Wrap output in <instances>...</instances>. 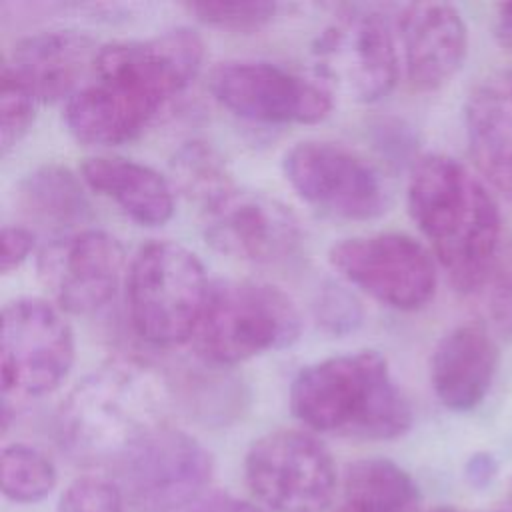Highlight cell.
<instances>
[{
    "mask_svg": "<svg viewBox=\"0 0 512 512\" xmlns=\"http://www.w3.org/2000/svg\"><path fill=\"white\" fill-rule=\"evenodd\" d=\"M204 42L190 28L100 46L94 78L64 106V124L82 144L138 138L198 76Z\"/></svg>",
    "mask_w": 512,
    "mask_h": 512,
    "instance_id": "obj_1",
    "label": "cell"
},
{
    "mask_svg": "<svg viewBox=\"0 0 512 512\" xmlns=\"http://www.w3.org/2000/svg\"><path fill=\"white\" fill-rule=\"evenodd\" d=\"M406 200L450 284L462 294L482 288L498 262L502 230L484 180L452 156L424 154L410 170Z\"/></svg>",
    "mask_w": 512,
    "mask_h": 512,
    "instance_id": "obj_2",
    "label": "cell"
},
{
    "mask_svg": "<svg viewBox=\"0 0 512 512\" xmlns=\"http://www.w3.org/2000/svg\"><path fill=\"white\" fill-rule=\"evenodd\" d=\"M168 384L136 360H112L84 376L66 396L58 434L72 458L112 466L136 442L168 424Z\"/></svg>",
    "mask_w": 512,
    "mask_h": 512,
    "instance_id": "obj_3",
    "label": "cell"
},
{
    "mask_svg": "<svg viewBox=\"0 0 512 512\" xmlns=\"http://www.w3.org/2000/svg\"><path fill=\"white\" fill-rule=\"evenodd\" d=\"M292 414L312 432L394 440L412 426V408L374 350L332 356L306 366L290 388Z\"/></svg>",
    "mask_w": 512,
    "mask_h": 512,
    "instance_id": "obj_4",
    "label": "cell"
},
{
    "mask_svg": "<svg viewBox=\"0 0 512 512\" xmlns=\"http://www.w3.org/2000/svg\"><path fill=\"white\" fill-rule=\"evenodd\" d=\"M302 318L292 298L258 280H214L192 336L196 354L230 366L292 344Z\"/></svg>",
    "mask_w": 512,
    "mask_h": 512,
    "instance_id": "obj_5",
    "label": "cell"
},
{
    "mask_svg": "<svg viewBox=\"0 0 512 512\" xmlns=\"http://www.w3.org/2000/svg\"><path fill=\"white\" fill-rule=\"evenodd\" d=\"M210 282L194 252L172 240L144 244L128 270L126 298L134 330L156 346L192 340Z\"/></svg>",
    "mask_w": 512,
    "mask_h": 512,
    "instance_id": "obj_6",
    "label": "cell"
},
{
    "mask_svg": "<svg viewBox=\"0 0 512 512\" xmlns=\"http://www.w3.org/2000/svg\"><path fill=\"white\" fill-rule=\"evenodd\" d=\"M322 86L354 102L384 98L398 80L396 30L374 8L348 6L312 42Z\"/></svg>",
    "mask_w": 512,
    "mask_h": 512,
    "instance_id": "obj_7",
    "label": "cell"
},
{
    "mask_svg": "<svg viewBox=\"0 0 512 512\" xmlns=\"http://www.w3.org/2000/svg\"><path fill=\"white\" fill-rule=\"evenodd\" d=\"M110 470L126 504L138 512H174L206 490L212 456L194 436L164 424L124 452Z\"/></svg>",
    "mask_w": 512,
    "mask_h": 512,
    "instance_id": "obj_8",
    "label": "cell"
},
{
    "mask_svg": "<svg viewBox=\"0 0 512 512\" xmlns=\"http://www.w3.org/2000/svg\"><path fill=\"white\" fill-rule=\"evenodd\" d=\"M244 478L250 492L272 512H326L338 482L324 442L294 428L260 436L246 452Z\"/></svg>",
    "mask_w": 512,
    "mask_h": 512,
    "instance_id": "obj_9",
    "label": "cell"
},
{
    "mask_svg": "<svg viewBox=\"0 0 512 512\" xmlns=\"http://www.w3.org/2000/svg\"><path fill=\"white\" fill-rule=\"evenodd\" d=\"M74 364V334L60 308L18 298L2 310L0 380L4 398H38L56 390Z\"/></svg>",
    "mask_w": 512,
    "mask_h": 512,
    "instance_id": "obj_10",
    "label": "cell"
},
{
    "mask_svg": "<svg viewBox=\"0 0 512 512\" xmlns=\"http://www.w3.org/2000/svg\"><path fill=\"white\" fill-rule=\"evenodd\" d=\"M328 260L344 280L394 310H418L436 292L432 252L404 232L346 238L330 248Z\"/></svg>",
    "mask_w": 512,
    "mask_h": 512,
    "instance_id": "obj_11",
    "label": "cell"
},
{
    "mask_svg": "<svg viewBox=\"0 0 512 512\" xmlns=\"http://www.w3.org/2000/svg\"><path fill=\"white\" fill-rule=\"evenodd\" d=\"M282 168L300 198L332 216L372 220L388 210L380 172L344 144L302 140L284 154Z\"/></svg>",
    "mask_w": 512,
    "mask_h": 512,
    "instance_id": "obj_12",
    "label": "cell"
},
{
    "mask_svg": "<svg viewBox=\"0 0 512 512\" xmlns=\"http://www.w3.org/2000/svg\"><path fill=\"white\" fill-rule=\"evenodd\" d=\"M210 92L230 112L262 124H314L332 110L330 92L262 60H228L210 74Z\"/></svg>",
    "mask_w": 512,
    "mask_h": 512,
    "instance_id": "obj_13",
    "label": "cell"
},
{
    "mask_svg": "<svg viewBox=\"0 0 512 512\" xmlns=\"http://www.w3.org/2000/svg\"><path fill=\"white\" fill-rule=\"evenodd\" d=\"M202 228L218 252L252 264L280 262L302 240L300 222L286 204L238 186L202 208Z\"/></svg>",
    "mask_w": 512,
    "mask_h": 512,
    "instance_id": "obj_14",
    "label": "cell"
},
{
    "mask_svg": "<svg viewBox=\"0 0 512 512\" xmlns=\"http://www.w3.org/2000/svg\"><path fill=\"white\" fill-rule=\"evenodd\" d=\"M124 260V248L112 234L82 228L40 250L38 276L60 310L92 314L114 298Z\"/></svg>",
    "mask_w": 512,
    "mask_h": 512,
    "instance_id": "obj_15",
    "label": "cell"
},
{
    "mask_svg": "<svg viewBox=\"0 0 512 512\" xmlns=\"http://www.w3.org/2000/svg\"><path fill=\"white\" fill-rule=\"evenodd\" d=\"M396 40L406 78L420 92L448 84L468 52L466 22L446 2L404 4L396 16Z\"/></svg>",
    "mask_w": 512,
    "mask_h": 512,
    "instance_id": "obj_16",
    "label": "cell"
},
{
    "mask_svg": "<svg viewBox=\"0 0 512 512\" xmlns=\"http://www.w3.org/2000/svg\"><path fill=\"white\" fill-rule=\"evenodd\" d=\"M100 46L76 30H46L22 38L4 66L24 84L36 102L72 98L94 74Z\"/></svg>",
    "mask_w": 512,
    "mask_h": 512,
    "instance_id": "obj_17",
    "label": "cell"
},
{
    "mask_svg": "<svg viewBox=\"0 0 512 512\" xmlns=\"http://www.w3.org/2000/svg\"><path fill=\"white\" fill-rule=\"evenodd\" d=\"M498 346L480 322H462L434 346L430 382L436 398L454 412L474 410L498 370Z\"/></svg>",
    "mask_w": 512,
    "mask_h": 512,
    "instance_id": "obj_18",
    "label": "cell"
},
{
    "mask_svg": "<svg viewBox=\"0 0 512 512\" xmlns=\"http://www.w3.org/2000/svg\"><path fill=\"white\" fill-rule=\"evenodd\" d=\"M464 126L478 172L512 200V68L490 74L470 92Z\"/></svg>",
    "mask_w": 512,
    "mask_h": 512,
    "instance_id": "obj_19",
    "label": "cell"
},
{
    "mask_svg": "<svg viewBox=\"0 0 512 512\" xmlns=\"http://www.w3.org/2000/svg\"><path fill=\"white\" fill-rule=\"evenodd\" d=\"M82 180L116 202L142 226H160L174 212L170 182L154 168L122 156H92L82 162Z\"/></svg>",
    "mask_w": 512,
    "mask_h": 512,
    "instance_id": "obj_20",
    "label": "cell"
},
{
    "mask_svg": "<svg viewBox=\"0 0 512 512\" xmlns=\"http://www.w3.org/2000/svg\"><path fill=\"white\" fill-rule=\"evenodd\" d=\"M346 506L356 512H414L418 486L396 462L362 458L346 466L342 478Z\"/></svg>",
    "mask_w": 512,
    "mask_h": 512,
    "instance_id": "obj_21",
    "label": "cell"
},
{
    "mask_svg": "<svg viewBox=\"0 0 512 512\" xmlns=\"http://www.w3.org/2000/svg\"><path fill=\"white\" fill-rule=\"evenodd\" d=\"M18 200L30 216L54 224L82 222L90 208L80 180L58 164H46L28 174L20 184Z\"/></svg>",
    "mask_w": 512,
    "mask_h": 512,
    "instance_id": "obj_22",
    "label": "cell"
},
{
    "mask_svg": "<svg viewBox=\"0 0 512 512\" xmlns=\"http://www.w3.org/2000/svg\"><path fill=\"white\" fill-rule=\"evenodd\" d=\"M174 184L194 204L206 208L234 184L220 154L206 142H186L170 164Z\"/></svg>",
    "mask_w": 512,
    "mask_h": 512,
    "instance_id": "obj_23",
    "label": "cell"
},
{
    "mask_svg": "<svg viewBox=\"0 0 512 512\" xmlns=\"http://www.w3.org/2000/svg\"><path fill=\"white\" fill-rule=\"evenodd\" d=\"M54 462L30 444H8L0 454V484L8 500L34 504L46 498L56 486Z\"/></svg>",
    "mask_w": 512,
    "mask_h": 512,
    "instance_id": "obj_24",
    "label": "cell"
},
{
    "mask_svg": "<svg viewBox=\"0 0 512 512\" xmlns=\"http://www.w3.org/2000/svg\"><path fill=\"white\" fill-rule=\"evenodd\" d=\"M36 98L2 64L0 70V150L8 154L34 122Z\"/></svg>",
    "mask_w": 512,
    "mask_h": 512,
    "instance_id": "obj_25",
    "label": "cell"
},
{
    "mask_svg": "<svg viewBox=\"0 0 512 512\" xmlns=\"http://www.w3.org/2000/svg\"><path fill=\"white\" fill-rule=\"evenodd\" d=\"M200 22L222 28V30H236L248 32L266 26L274 16L278 6L274 2H260V0H214V2H192L186 6Z\"/></svg>",
    "mask_w": 512,
    "mask_h": 512,
    "instance_id": "obj_26",
    "label": "cell"
},
{
    "mask_svg": "<svg viewBox=\"0 0 512 512\" xmlns=\"http://www.w3.org/2000/svg\"><path fill=\"white\" fill-rule=\"evenodd\" d=\"M58 512H126V500L112 480L82 476L62 494Z\"/></svg>",
    "mask_w": 512,
    "mask_h": 512,
    "instance_id": "obj_27",
    "label": "cell"
},
{
    "mask_svg": "<svg viewBox=\"0 0 512 512\" xmlns=\"http://www.w3.org/2000/svg\"><path fill=\"white\" fill-rule=\"evenodd\" d=\"M490 282V314L498 332L512 336V246L498 262L488 278Z\"/></svg>",
    "mask_w": 512,
    "mask_h": 512,
    "instance_id": "obj_28",
    "label": "cell"
},
{
    "mask_svg": "<svg viewBox=\"0 0 512 512\" xmlns=\"http://www.w3.org/2000/svg\"><path fill=\"white\" fill-rule=\"evenodd\" d=\"M316 316L322 320V324L332 332H346L354 330V326L360 322L362 314L358 304L352 296H348L342 290H328L316 304Z\"/></svg>",
    "mask_w": 512,
    "mask_h": 512,
    "instance_id": "obj_29",
    "label": "cell"
},
{
    "mask_svg": "<svg viewBox=\"0 0 512 512\" xmlns=\"http://www.w3.org/2000/svg\"><path fill=\"white\" fill-rule=\"evenodd\" d=\"M0 270L2 274H8L16 270L32 252L36 244V236L26 226H4L0 232Z\"/></svg>",
    "mask_w": 512,
    "mask_h": 512,
    "instance_id": "obj_30",
    "label": "cell"
},
{
    "mask_svg": "<svg viewBox=\"0 0 512 512\" xmlns=\"http://www.w3.org/2000/svg\"><path fill=\"white\" fill-rule=\"evenodd\" d=\"M496 472H498V462L488 452L472 454L466 462V468H464L466 480L476 488H484L486 484H490L494 480Z\"/></svg>",
    "mask_w": 512,
    "mask_h": 512,
    "instance_id": "obj_31",
    "label": "cell"
},
{
    "mask_svg": "<svg viewBox=\"0 0 512 512\" xmlns=\"http://www.w3.org/2000/svg\"><path fill=\"white\" fill-rule=\"evenodd\" d=\"M192 512H264V510L260 506H254L230 494H214L202 500Z\"/></svg>",
    "mask_w": 512,
    "mask_h": 512,
    "instance_id": "obj_32",
    "label": "cell"
},
{
    "mask_svg": "<svg viewBox=\"0 0 512 512\" xmlns=\"http://www.w3.org/2000/svg\"><path fill=\"white\" fill-rule=\"evenodd\" d=\"M494 32L502 46L512 50V2L500 4L494 18Z\"/></svg>",
    "mask_w": 512,
    "mask_h": 512,
    "instance_id": "obj_33",
    "label": "cell"
},
{
    "mask_svg": "<svg viewBox=\"0 0 512 512\" xmlns=\"http://www.w3.org/2000/svg\"><path fill=\"white\" fill-rule=\"evenodd\" d=\"M502 508L508 510V512H512V482H510V488H508V494H506V502H504Z\"/></svg>",
    "mask_w": 512,
    "mask_h": 512,
    "instance_id": "obj_34",
    "label": "cell"
},
{
    "mask_svg": "<svg viewBox=\"0 0 512 512\" xmlns=\"http://www.w3.org/2000/svg\"><path fill=\"white\" fill-rule=\"evenodd\" d=\"M336 512H356V510H354V508H350V506H346V504H344V506H340V508H338V510H336Z\"/></svg>",
    "mask_w": 512,
    "mask_h": 512,
    "instance_id": "obj_35",
    "label": "cell"
},
{
    "mask_svg": "<svg viewBox=\"0 0 512 512\" xmlns=\"http://www.w3.org/2000/svg\"><path fill=\"white\" fill-rule=\"evenodd\" d=\"M432 512H458V510H452V508H436Z\"/></svg>",
    "mask_w": 512,
    "mask_h": 512,
    "instance_id": "obj_36",
    "label": "cell"
},
{
    "mask_svg": "<svg viewBox=\"0 0 512 512\" xmlns=\"http://www.w3.org/2000/svg\"><path fill=\"white\" fill-rule=\"evenodd\" d=\"M500 512H508V510H504V508H502V510H500Z\"/></svg>",
    "mask_w": 512,
    "mask_h": 512,
    "instance_id": "obj_37",
    "label": "cell"
}]
</instances>
